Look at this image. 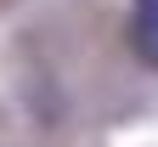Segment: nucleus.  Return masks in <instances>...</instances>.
Listing matches in <instances>:
<instances>
[{
  "instance_id": "obj_1",
  "label": "nucleus",
  "mask_w": 158,
  "mask_h": 147,
  "mask_svg": "<svg viewBox=\"0 0 158 147\" xmlns=\"http://www.w3.org/2000/svg\"><path fill=\"white\" fill-rule=\"evenodd\" d=\"M130 45L147 68H158V0H135L130 6Z\"/></svg>"
}]
</instances>
